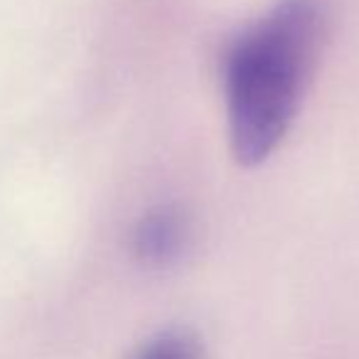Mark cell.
<instances>
[{
  "label": "cell",
  "mask_w": 359,
  "mask_h": 359,
  "mask_svg": "<svg viewBox=\"0 0 359 359\" xmlns=\"http://www.w3.org/2000/svg\"><path fill=\"white\" fill-rule=\"evenodd\" d=\"M135 359H202V347L187 332H165L145 344Z\"/></svg>",
  "instance_id": "3957f363"
},
{
  "label": "cell",
  "mask_w": 359,
  "mask_h": 359,
  "mask_svg": "<svg viewBox=\"0 0 359 359\" xmlns=\"http://www.w3.org/2000/svg\"><path fill=\"white\" fill-rule=\"evenodd\" d=\"M323 42L315 0H283L241 32L224 57L229 138L236 160L269 158L290 128Z\"/></svg>",
  "instance_id": "6da1fadb"
},
{
  "label": "cell",
  "mask_w": 359,
  "mask_h": 359,
  "mask_svg": "<svg viewBox=\"0 0 359 359\" xmlns=\"http://www.w3.org/2000/svg\"><path fill=\"white\" fill-rule=\"evenodd\" d=\"M190 219L182 210L160 207L143 217L135 229V254L148 266H170L185 254Z\"/></svg>",
  "instance_id": "7a4b0ae2"
}]
</instances>
